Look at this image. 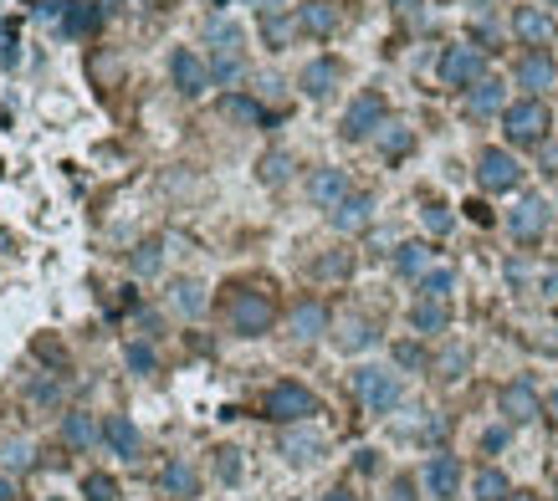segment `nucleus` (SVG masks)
<instances>
[{
	"label": "nucleus",
	"mask_w": 558,
	"mask_h": 501,
	"mask_svg": "<svg viewBox=\"0 0 558 501\" xmlns=\"http://www.w3.org/2000/svg\"><path fill=\"white\" fill-rule=\"evenodd\" d=\"M205 41H210V82H236L246 72V47H241V26L231 16H210L205 21Z\"/></svg>",
	"instance_id": "f257e3e1"
},
{
	"label": "nucleus",
	"mask_w": 558,
	"mask_h": 501,
	"mask_svg": "<svg viewBox=\"0 0 558 501\" xmlns=\"http://www.w3.org/2000/svg\"><path fill=\"white\" fill-rule=\"evenodd\" d=\"M354 394L359 404L369 409V415H395V409L405 404V384L395 369H379V363H364V369H354Z\"/></svg>",
	"instance_id": "f03ea898"
},
{
	"label": "nucleus",
	"mask_w": 558,
	"mask_h": 501,
	"mask_svg": "<svg viewBox=\"0 0 558 501\" xmlns=\"http://www.w3.org/2000/svg\"><path fill=\"white\" fill-rule=\"evenodd\" d=\"M262 415H267L272 425H308V420L318 415V394H313L308 384H297V379H282V384L267 389Z\"/></svg>",
	"instance_id": "7ed1b4c3"
},
{
	"label": "nucleus",
	"mask_w": 558,
	"mask_h": 501,
	"mask_svg": "<svg viewBox=\"0 0 558 501\" xmlns=\"http://www.w3.org/2000/svg\"><path fill=\"white\" fill-rule=\"evenodd\" d=\"M226 317H231V333H241V338H262V333H272V323H277V302H272L262 287H236Z\"/></svg>",
	"instance_id": "20e7f679"
},
{
	"label": "nucleus",
	"mask_w": 558,
	"mask_h": 501,
	"mask_svg": "<svg viewBox=\"0 0 558 501\" xmlns=\"http://www.w3.org/2000/svg\"><path fill=\"white\" fill-rule=\"evenodd\" d=\"M502 128H507L512 144H543L548 128H553V118H548L543 98H518V103L502 108Z\"/></svg>",
	"instance_id": "39448f33"
},
{
	"label": "nucleus",
	"mask_w": 558,
	"mask_h": 501,
	"mask_svg": "<svg viewBox=\"0 0 558 501\" xmlns=\"http://www.w3.org/2000/svg\"><path fill=\"white\" fill-rule=\"evenodd\" d=\"M487 77V52L482 47H471V41H456V47H446L441 52V82L446 87H477Z\"/></svg>",
	"instance_id": "423d86ee"
},
{
	"label": "nucleus",
	"mask_w": 558,
	"mask_h": 501,
	"mask_svg": "<svg viewBox=\"0 0 558 501\" xmlns=\"http://www.w3.org/2000/svg\"><path fill=\"white\" fill-rule=\"evenodd\" d=\"M477 185H482L487 195L518 190V185H523V164L512 159L507 149H482V159H477Z\"/></svg>",
	"instance_id": "0eeeda50"
},
{
	"label": "nucleus",
	"mask_w": 558,
	"mask_h": 501,
	"mask_svg": "<svg viewBox=\"0 0 558 501\" xmlns=\"http://www.w3.org/2000/svg\"><path fill=\"white\" fill-rule=\"evenodd\" d=\"M384 128V98L379 93H359L354 103H349V113H343V139L349 144H359V139H369V133H379Z\"/></svg>",
	"instance_id": "6e6552de"
},
{
	"label": "nucleus",
	"mask_w": 558,
	"mask_h": 501,
	"mask_svg": "<svg viewBox=\"0 0 558 501\" xmlns=\"http://www.w3.org/2000/svg\"><path fill=\"white\" fill-rule=\"evenodd\" d=\"M497 404H502L507 425H533V420L543 415V399H538V389H533L528 379H512V384H502Z\"/></svg>",
	"instance_id": "1a4fd4ad"
},
{
	"label": "nucleus",
	"mask_w": 558,
	"mask_h": 501,
	"mask_svg": "<svg viewBox=\"0 0 558 501\" xmlns=\"http://www.w3.org/2000/svg\"><path fill=\"white\" fill-rule=\"evenodd\" d=\"M507 231H512V241H538L548 231V200L543 195H523L518 205L507 210Z\"/></svg>",
	"instance_id": "9d476101"
},
{
	"label": "nucleus",
	"mask_w": 558,
	"mask_h": 501,
	"mask_svg": "<svg viewBox=\"0 0 558 501\" xmlns=\"http://www.w3.org/2000/svg\"><path fill=\"white\" fill-rule=\"evenodd\" d=\"M425 496H431V501H451L456 491H461V461H456V455H431V461H425Z\"/></svg>",
	"instance_id": "9b49d317"
},
{
	"label": "nucleus",
	"mask_w": 558,
	"mask_h": 501,
	"mask_svg": "<svg viewBox=\"0 0 558 501\" xmlns=\"http://www.w3.org/2000/svg\"><path fill=\"white\" fill-rule=\"evenodd\" d=\"M169 77H175V87H180V98H200L205 87H210V67L190 52V47H180V52H169Z\"/></svg>",
	"instance_id": "f8f14e48"
},
{
	"label": "nucleus",
	"mask_w": 558,
	"mask_h": 501,
	"mask_svg": "<svg viewBox=\"0 0 558 501\" xmlns=\"http://www.w3.org/2000/svg\"><path fill=\"white\" fill-rule=\"evenodd\" d=\"M323 435L313 430V425H287V435H282V461H292V466H313L318 455H323Z\"/></svg>",
	"instance_id": "ddd939ff"
},
{
	"label": "nucleus",
	"mask_w": 558,
	"mask_h": 501,
	"mask_svg": "<svg viewBox=\"0 0 558 501\" xmlns=\"http://www.w3.org/2000/svg\"><path fill=\"white\" fill-rule=\"evenodd\" d=\"M512 31H518L523 47H548V41L558 36L553 16H548V11H538V6H518V11H512Z\"/></svg>",
	"instance_id": "4468645a"
},
{
	"label": "nucleus",
	"mask_w": 558,
	"mask_h": 501,
	"mask_svg": "<svg viewBox=\"0 0 558 501\" xmlns=\"http://www.w3.org/2000/svg\"><path fill=\"white\" fill-rule=\"evenodd\" d=\"M553 82H558V62H553V52L533 47V52L518 62V87H528V98H538L543 87H553Z\"/></svg>",
	"instance_id": "2eb2a0df"
},
{
	"label": "nucleus",
	"mask_w": 558,
	"mask_h": 501,
	"mask_svg": "<svg viewBox=\"0 0 558 501\" xmlns=\"http://www.w3.org/2000/svg\"><path fill=\"white\" fill-rule=\"evenodd\" d=\"M308 195H313L318 210H338L343 200L354 195V185H349V174H343V169H318L313 185H308Z\"/></svg>",
	"instance_id": "dca6fc26"
},
{
	"label": "nucleus",
	"mask_w": 558,
	"mask_h": 501,
	"mask_svg": "<svg viewBox=\"0 0 558 501\" xmlns=\"http://www.w3.org/2000/svg\"><path fill=\"white\" fill-rule=\"evenodd\" d=\"M103 445L113 455H123V461H134V455L144 450V435H139V425L128 420V415H108L103 420Z\"/></svg>",
	"instance_id": "f3484780"
},
{
	"label": "nucleus",
	"mask_w": 558,
	"mask_h": 501,
	"mask_svg": "<svg viewBox=\"0 0 558 501\" xmlns=\"http://www.w3.org/2000/svg\"><path fill=\"white\" fill-rule=\"evenodd\" d=\"M338 77H343V72H338L333 57H313V62L303 67V77H297V87H303V93L318 103V98H328L333 87H338Z\"/></svg>",
	"instance_id": "a211bd4d"
},
{
	"label": "nucleus",
	"mask_w": 558,
	"mask_h": 501,
	"mask_svg": "<svg viewBox=\"0 0 558 501\" xmlns=\"http://www.w3.org/2000/svg\"><path fill=\"white\" fill-rule=\"evenodd\" d=\"M410 328L425 333V338H431V333H446V328H451V307L436 302V297H415V302H410Z\"/></svg>",
	"instance_id": "6ab92c4d"
},
{
	"label": "nucleus",
	"mask_w": 558,
	"mask_h": 501,
	"mask_svg": "<svg viewBox=\"0 0 558 501\" xmlns=\"http://www.w3.org/2000/svg\"><path fill=\"white\" fill-rule=\"evenodd\" d=\"M159 486H164V496H175V501H185V496H195L200 491V471L185 461V455H175L164 471H159Z\"/></svg>",
	"instance_id": "aec40b11"
},
{
	"label": "nucleus",
	"mask_w": 558,
	"mask_h": 501,
	"mask_svg": "<svg viewBox=\"0 0 558 501\" xmlns=\"http://www.w3.org/2000/svg\"><path fill=\"white\" fill-rule=\"evenodd\" d=\"M328 220H333V231L354 236V231H364V225L374 220V200H369V195H349L338 210H328Z\"/></svg>",
	"instance_id": "412c9836"
},
{
	"label": "nucleus",
	"mask_w": 558,
	"mask_h": 501,
	"mask_svg": "<svg viewBox=\"0 0 558 501\" xmlns=\"http://www.w3.org/2000/svg\"><path fill=\"white\" fill-rule=\"evenodd\" d=\"M338 6H333V0H308V6L303 11H297V26H303L308 36H318V41H328L333 31H338Z\"/></svg>",
	"instance_id": "4be33fe9"
},
{
	"label": "nucleus",
	"mask_w": 558,
	"mask_h": 501,
	"mask_svg": "<svg viewBox=\"0 0 558 501\" xmlns=\"http://www.w3.org/2000/svg\"><path fill=\"white\" fill-rule=\"evenodd\" d=\"M323 333H328V307L323 302H297L292 307V338L297 343H313Z\"/></svg>",
	"instance_id": "5701e85b"
},
{
	"label": "nucleus",
	"mask_w": 558,
	"mask_h": 501,
	"mask_svg": "<svg viewBox=\"0 0 558 501\" xmlns=\"http://www.w3.org/2000/svg\"><path fill=\"white\" fill-rule=\"evenodd\" d=\"M502 108H507V87L497 77H482L477 87H466V113L487 118V113H502Z\"/></svg>",
	"instance_id": "b1692460"
},
{
	"label": "nucleus",
	"mask_w": 558,
	"mask_h": 501,
	"mask_svg": "<svg viewBox=\"0 0 558 501\" xmlns=\"http://www.w3.org/2000/svg\"><path fill=\"white\" fill-rule=\"evenodd\" d=\"M395 271L410 277V282H420L425 271H431V246H425V241H400L395 246Z\"/></svg>",
	"instance_id": "393cba45"
},
{
	"label": "nucleus",
	"mask_w": 558,
	"mask_h": 501,
	"mask_svg": "<svg viewBox=\"0 0 558 501\" xmlns=\"http://www.w3.org/2000/svg\"><path fill=\"white\" fill-rule=\"evenodd\" d=\"M169 302H175L180 317H200V312L210 307V297H205V287H200L195 277H180L175 287H169Z\"/></svg>",
	"instance_id": "a878e982"
},
{
	"label": "nucleus",
	"mask_w": 558,
	"mask_h": 501,
	"mask_svg": "<svg viewBox=\"0 0 558 501\" xmlns=\"http://www.w3.org/2000/svg\"><path fill=\"white\" fill-rule=\"evenodd\" d=\"M410 149H415V128L384 118V128H379V154H384V159H405Z\"/></svg>",
	"instance_id": "bb28decb"
},
{
	"label": "nucleus",
	"mask_w": 558,
	"mask_h": 501,
	"mask_svg": "<svg viewBox=\"0 0 558 501\" xmlns=\"http://www.w3.org/2000/svg\"><path fill=\"white\" fill-rule=\"evenodd\" d=\"M62 440H67L72 450H88V445L103 440V425H93L88 415H77V409H72V415L62 420Z\"/></svg>",
	"instance_id": "cd10ccee"
},
{
	"label": "nucleus",
	"mask_w": 558,
	"mask_h": 501,
	"mask_svg": "<svg viewBox=\"0 0 558 501\" xmlns=\"http://www.w3.org/2000/svg\"><path fill=\"white\" fill-rule=\"evenodd\" d=\"M415 292H420V297H436V302H446V297L456 292V271H451V266H431V271H425V277L415 282Z\"/></svg>",
	"instance_id": "c85d7f7f"
},
{
	"label": "nucleus",
	"mask_w": 558,
	"mask_h": 501,
	"mask_svg": "<svg viewBox=\"0 0 558 501\" xmlns=\"http://www.w3.org/2000/svg\"><path fill=\"white\" fill-rule=\"evenodd\" d=\"M297 31H303V26H297L287 11H282V16H262V41H267V52H282Z\"/></svg>",
	"instance_id": "c756f323"
},
{
	"label": "nucleus",
	"mask_w": 558,
	"mask_h": 501,
	"mask_svg": "<svg viewBox=\"0 0 558 501\" xmlns=\"http://www.w3.org/2000/svg\"><path fill=\"white\" fill-rule=\"evenodd\" d=\"M123 363H128V374H154L159 369V353L149 338H134V343H123Z\"/></svg>",
	"instance_id": "7c9ffc66"
},
{
	"label": "nucleus",
	"mask_w": 558,
	"mask_h": 501,
	"mask_svg": "<svg viewBox=\"0 0 558 501\" xmlns=\"http://www.w3.org/2000/svg\"><path fill=\"white\" fill-rule=\"evenodd\" d=\"M98 26H103V11L98 6H67V16H62V31L67 36H88Z\"/></svg>",
	"instance_id": "2f4dec72"
},
{
	"label": "nucleus",
	"mask_w": 558,
	"mask_h": 501,
	"mask_svg": "<svg viewBox=\"0 0 558 501\" xmlns=\"http://www.w3.org/2000/svg\"><path fill=\"white\" fill-rule=\"evenodd\" d=\"M374 338H379V333L364 323V317H354V323H343V333H338V348H343V353H364V348H374Z\"/></svg>",
	"instance_id": "473e14b6"
},
{
	"label": "nucleus",
	"mask_w": 558,
	"mask_h": 501,
	"mask_svg": "<svg viewBox=\"0 0 558 501\" xmlns=\"http://www.w3.org/2000/svg\"><path fill=\"white\" fill-rule=\"evenodd\" d=\"M507 496H512V486H507V476L497 466L477 471V501H507Z\"/></svg>",
	"instance_id": "72a5a7b5"
},
{
	"label": "nucleus",
	"mask_w": 558,
	"mask_h": 501,
	"mask_svg": "<svg viewBox=\"0 0 558 501\" xmlns=\"http://www.w3.org/2000/svg\"><path fill=\"white\" fill-rule=\"evenodd\" d=\"M0 455H6V476H26L36 466V450L26 440H6V450H0Z\"/></svg>",
	"instance_id": "f704fd0d"
},
{
	"label": "nucleus",
	"mask_w": 558,
	"mask_h": 501,
	"mask_svg": "<svg viewBox=\"0 0 558 501\" xmlns=\"http://www.w3.org/2000/svg\"><path fill=\"white\" fill-rule=\"evenodd\" d=\"M128 266H134V277H154V271L164 266V246L159 241H144L134 256H128Z\"/></svg>",
	"instance_id": "c9c22d12"
},
{
	"label": "nucleus",
	"mask_w": 558,
	"mask_h": 501,
	"mask_svg": "<svg viewBox=\"0 0 558 501\" xmlns=\"http://www.w3.org/2000/svg\"><path fill=\"white\" fill-rule=\"evenodd\" d=\"M221 113L241 123H272V113H262V103H251V98H221Z\"/></svg>",
	"instance_id": "e433bc0d"
},
{
	"label": "nucleus",
	"mask_w": 558,
	"mask_h": 501,
	"mask_svg": "<svg viewBox=\"0 0 558 501\" xmlns=\"http://www.w3.org/2000/svg\"><path fill=\"white\" fill-rule=\"evenodd\" d=\"M82 496L88 501H118V481L108 471H88V481H82Z\"/></svg>",
	"instance_id": "4c0bfd02"
},
{
	"label": "nucleus",
	"mask_w": 558,
	"mask_h": 501,
	"mask_svg": "<svg viewBox=\"0 0 558 501\" xmlns=\"http://www.w3.org/2000/svg\"><path fill=\"white\" fill-rule=\"evenodd\" d=\"M256 174H262L267 179V185H282V179L292 174V154H282V149H272L262 164H256Z\"/></svg>",
	"instance_id": "58836bf2"
},
{
	"label": "nucleus",
	"mask_w": 558,
	"mask_h": 501,
	"mask_svg": "<svg viewBox=\"0 0 558 501\" xmlns=\"http://www.w3.org/2000/svg\"><path fill=\"white\" fill-rule=\"evenodd\" d=\"M420 220H425V231H431V236H446V231H451V210H446L441 200H425Z\"/></svg>",
	"instance_id": "ea45409f"
},
{
	"label": "nucleus",
	"mask_w": 558,
	"mask_h": 501,
	"mask_svg": "<svg viewBox=\"0 0 558 501\" xmlns=\"http://www.w3.org/2000/svg\"><path fill=\"white\" fill-rule=\"evenodd\" d=\"M349 271H354L349 251H333V256H318V277H349Z\"/></svg>",
	"instance_id": "a19ab883"
},
{
	"label": "nucleus",
	"mask_w": 558,
	"mask_h": 501,
	"mask_svg": "<svg viewBox=\"0 0 558 501\" xmlns=\"http://www.w3.org/2000/svg\"><path fill=\"white\" fill-rule=\"evenodd\" d=\"M395 363L400 369H425V348L420 343H395Z\"/></svg>",
	"instance_id": "79ce46f5"
},
{
	"label": "nucleus",
	"mask_w": 558,
	"mask_h": 501,
	"mask_svg": "<svg viewBox=\"0 0 558 501\" xmlns=\"http://www.w3.org/2000/svg\"><path fill=\"white\" fill-rule=\"evenodd\" d=\"M507 440H512V425H492V430H482V450H487V455L507 450Z\"/></svg>",
	"instance_id": "37998d69"
},
{
	"label": "nucleus",
	"mask_w": 558,
	"mask_h": 501,
	"mask_svg": "<svg viewBox=\"0 0 558 501\" xmlns=\"http://www.w3.org/2000/svg\"><path fill=\"white\" fill-rule=\"evenodd\" d=\"M216 471H221V481H241V461H236V450H216Z\"/></svg>",
	"instance_id": "c03bdc74"
},
{
	"label": "nucleus",
	"mask_w": 558,
	"mask_h": 501,
	"mask_svg": "<svg viewBox=\"0 0 558 501\" xmlns=\"http://www.w3.org/2000/svg\"><path fill=\"white\" fill-rule=\"evenodd\" d=\"M461 369H466V348H451L441 358V379H461Z\"/></svg>",
	"instance_id": "a18cd8bd"
},
{
	"label": "nucleus",
	"mask_w": 558,
	"mask_h": 501,
	"mask_svg": "<svg viewBox=\"0 0 558 501\" xmlns=\"http://www.w3.org/2000/svg\"><path fill=\"white\" fill-rule=\"evenodd\" d=\"M31 399H41V404H57V399H62V384H57V379H36V384H31Z\"/></svg>",
	"instance_id": "49530a36"
},
{
	"label": "nucleus",
	"mask_w": 558,
	"mask_h": 501,
	"mask_svg": "<svg viewBox=\"0 0 558 501\" xmlns=\"http://www.w3.org/2000/svg\"><path fill=\"white\" fill-rule=\"evenodd\" d=\"M246 6H251L256 16H282V11H287V0H246Z\"/></svg>",
	"instance_id": "de8ad7c7"
},
{
	"label": "nucleus",
	"mask_w": 558,
	"mask_h": 501,
	"mask_svg": "<svg viewBox=\"0 0 558 501\" xmlns=\"http://www.w3.org/2000/svg\"><path fill=\"white\" fill-rule=\"evenodd\" d=\"M507 282L523 292V287H528V266H523V261H507Z\"/></svg>",
	"instance_id": "09e8293b"
},
{
	"label": "nucleus",
	"mask_w": 558,
	"mask_h": 501,
	"mask_svg": "<svg viewBox=\"0 0 558 501\" xmlns=\"http://www.w3.org/2000/svg\"><path fill=\"white\" fill-rule=\"evenodd\" d=\"M466 215H471V220H477V225H492V210H487L482 200H471V205H466Z\"/></svg>",
	"instance_id": "8fccbe9b"
},
{
	"label": "nucleus",
	"mask_w": 558,
	"mask_h": 501,
	"mask_svg": "<svg viewBox=\"0 0 558 501\" xmlns=\"http://www.w3.org/2000/svg\"><path fill=\"white\" fill-rule=\"evenodd\" d=\"M0 501H16V481L6 471H0Z\"/></svg>",
	"instance_id": "3c124183"
},
{
	"label": "nucleus",
	"mask_w": 558,
	"mask_h": 501,
	"mask_svg": "<svg viewBox=\"0 0 558 501\" xmlns=\"http://www.w3.org/2000/svg\"><path fill=\"white\" fill-rule=\"evenodd\" d=\"M543 297H558V271H543Z\"/></svg>",
	"instance_id": "603ef678"
},
{
	"label": "nucleus",
	"mask_w": 558,
	"mask_h": 501,
	"mask_svg": "<svg viewBox=\"0 0 558 501\" xmlns=\"http://www.w3.org/2000/svg\"><path fill=\"white\" fill-rule=\"evenodd\" d=\"M323 501H359V496H354V491H343V486H333V491H328Z\"/></svg>",
	"instance_id": "864d4df0"
},
{
	"label": "nucleus",
	"mask_w": 558,
	"mask_h": 501,
	"mask_svg": "<svg viewBox=\"0 0 558 501\" xmlns=\"http://www.w3.org/2000/svg\"><path fill=\"white\" fill-rule=\"evenodd\" d=\"M390 6H395L400 16H410V11H420V0H390Z\"/></svg>",
	"instance_id": "5fc2aeb1"
},
{
	"label": "nucleus",
	"mask_w": 558,
	"mask_h": 501,
	"mask_svg": "<svg viewBox=\"0 0 558 501\" xmlns=\"http://www.w3.org/2000/svg\"><path fill=\"white\" fill-rule=\"evenodd\" d=\"M410 491H415L410 481H395V501H410Z\"/></svg>",
	"instance_id": "6e6d98bb"
},
{
	"label": "nucleus",
	"mask_w": 558,
	"mask_h": 501,
	"mask_svg": "<svg viewBox=\"0 0 558 501\" xmlns=\"http://www.w3.org/2000/svg\"><path fill=\"white\" fill-rule=\"evenodd\" d=\"M548 415H553V420H558V389H553V394H548Z\"/></svg>",
	"instance_id": "4d7b16f0"
},
{
	"label": "nucleus",
	"mask_w": 558,
	"mask_h": 501,
	"mask_svg": "<svg viewBox=\"0 0 558 501\" xmlns=\"http://www.w3.org/2000/svg\"><path fill=\"white\" fill-rule=\"evenodd\" d=\"M548 6H558V0H548Z\"/></svg>",
	"instance_id": "13d9d810"
}]
</instances>
